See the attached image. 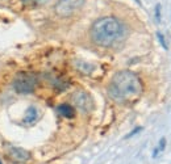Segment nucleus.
I'll use <instances>...</instances> for the list:
<instances>
[{
    "mask_svg": "<svg viewBox=\"0 0 171 164\" xmlns=\"http://www.w3.org/2000/svg\"><path fill=\"white\" fill-rule=\"evenodd\" d=\"M142 93V81L133 71H118L112 77L108 87V95L115 101L124 102L138 97Z\"/></svg>",
    "mask_w": 171,
    "mask_h": 164,
    "instance_id": "f257e3e1",
    "label": "nucleus"
},
{
    "mask_svg": "<svg viewBox=\"0 0 171 164\" xmlns=\"http://www.w3.org/2000/svg\"><path fill=\"white\" fill-rule=\"evenodd\" d=\"M124 26L115 17H101L91 26V40L101 47H109L121 38Z\"/></svg>",
    "mask_w": 171,
    "mask_h": 164,
    "instance_id": "f03ea898",
    "label": "nucleus"
},
{
    "mask_svg": "<svg viewBox=\"0 0 171 164\" xmlns=\"http://www.w3.org/2000/svg\"><path fill=\"white\" fill-rule=\"evenodd\" d=\"M12 85L19 95H29L36 89L37 76L32 72H19L13 79Z\"/></svg>",
    "mask_w": 171,
    "mask_h": 164,
    "instance_id": "7ed1b4c3",
    "label": "nucleus"
},
{
    "mask_svg": "<svg viewBox=\"0 0 171 164\" xmlns=\"http://www.w3.org/2000/svg\"><path fill=\"white\" fill-rule=\"evenodd\" d=\"M86 0H58L54 5V11L59 17H70L84 5Z\"/></svg>",
    "mask_w": 171,
    "mask_h": 164,
    "instance_id": "20e7f679",
    "label": "nucleus"
},
{
    "mask_svg": "<svg viewBox=\"0 0 171 164\" xmlns=\"http://www.w3.org/2000/svg\"><path fill=\"white\" fill-rule=\"evenodd\" d=\"M71 102L75 108L83 113H90L93 109V100L90 93L86 91H75L71 96Z\"/></svg>",
    "mask_w": 171,
    "mask_h": 164,
    "instance_id": "39448f33",
    "label": "nucleus"
},
{
    "mask_svg": "<svg viewBox=\"0 0 171 164\" xmlns=\"http://www.w3.org/2000/svg\"><path fill=\"white\" fill-rule=\"evenodd\" d=\"M8 156L15 163H25V161L30 160V158H32V155L29 151L21 149V147H16V146L8 147Z\"/></svg>",
    "mask_w": 171,
    "mask_h": 164,
    "instance_id": "423d86ee",
    "label": "nucleus"
},
{
    "mask_svg": "<svg viewBox=\"0 0 171 164\" xmlns=\"http://www.w3.org/2000/svg\"><path fill=\"white\" fill-rule=\"evenodd\" d=\"M38 120V110L34 105L28 106V109L25 110V116H24V124L26 125H33L36 121Z\"/></svg>",
    "mask_w": 171,
    "mask_h": 164,
    "instance_id": "0eeeda50",
    "label": "nucleus"
},
{
    "mask_svg": "<svg viewBox=\"0 0 171 164\" xmlns=\"http://www.w3.org/2000/svg\"><path fill=\"white\" fill-rule=\"evenodd\" d=\"M57 112L65 118H72L75 116V109L70 104H61L57 106Z\"/></svg>",
    "mask_w": 171,
    "mask_h": 164,
    "instance_id": "6e6552de",
    "label": "nucleus"
},
{
    "mask_svg": "<svg viewBox=\"0 0 171 164\" xmlns=\"http://www.w3.org/2000/svg\"><path fill=\"white\" fill-rule=\"evenodd\" d=\"M75 67L78 70L79 72L84 75H90L91 72L95 70V66L91 65V63H87V62H82V60H76L75 62Z\"/></svg>",
    "mask_w": 171,
    "mask_h": 164,
    "instance_id": "1a4fd4ad",
    "label": "nucleus"
},
{
    "mask_svg": "<svg viewBox=\"0 0 171 164\" xmlns=\"http://www.w3.org/2000/svg\"><path fill=\"white\" fill-rule=\"evenodd\" d=\"M157 38H158V41H159V44H161V46L163 47L165 50H167V49H168V46H167V44H166V40H165V37H163V34H162L161 32H157Z\"/></svg>",
    "mask_w": 171,
    "mask_h": 164,
    "instance_id": "9d476101",
    "label": "nucleus"
},
{
    "mask_svg": "<svg viewBox=\"0 0 171 164\" xmlns=\"http://www.w3.org/2000/svg\"><path fill=\"white\" fill-rule=\"evenodd\" d=\"M155 19H157V22H161V4H157L155 7Z\"/></svg>",
    "mask_w": 171,
    "mask_h": 164,
    "instance_id": "9b49d317",
    "label": "nucleus"
},
{
    "mask_svg": "<svg viewBox=\"0 0 171 164\" xmlns=\"http://www.w3.org/2000/svg\"><path fill=\"white\" fill-rule=\"evenodd\" d=\"M141 130H142V127H141V126H137V127H136V129H133V130H132V131H130V133L128 134V135H126V136H125V138H132V136H133V135H136V134H137V133H140V131H141Z\"/></svg>",
    "mask_w": 171,
    "mask_h": 164,
    "instance_id": "f8f14e48",
    "label": "nucleus"
},
{
    "mask_svg": "<svg viewBox=\"0 0 171 164\" xmlns=\"http://www.w3.org/2000/svg\"><path fill=\"white\" fill-rule=\"evenodd\" d=\"M158 149H159V151H163V150L166 149V138H161V140H159Z\"/></svg>",
    "mask_w": 171,
    "mask_h": 164,
    "instance_id": "ddd939ff",
    "label": "nucleus"
},
{
    "mask_svg": "<svg viewBox=\"0 0 171 164\" xmlns=\"http://www.w3.org/2000/svg\"><path fill=\"white\" fill-rule=\"evenodd\" d=\"M158 152H159V149H155V150H154V151H153V158H157Z\"/></svg>",
    "mask_w": 171,
    "mask_h": 164,
    "instance_id": "4468645a",
    "label": "nucleus"
},
{
    "mask_svg": "<svg viewBox=\"0 0 171 164\" xmlns=\"http://www.w3.org/2000/svg\"><path fill=\"white\" fill-rule=\"evenodd\" d=\"M0 164H3V161H1V160H0Z\"/></svg>",
    "mask_w": 171,
    "mask_h": 164,
    "instance_id": "2eb2a0df",
    "label": "nucleus"
}]
</instances>
